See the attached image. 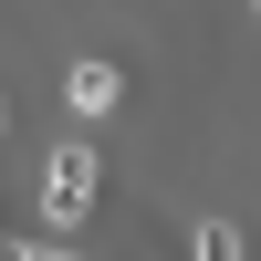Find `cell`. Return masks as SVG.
Instances as JSON below:
<instances>
[{
    "mask_svg": "<svg viewBox=\"0 0 261 261\" xmlns=\"http://www.w3.org/2000/svg\"><path fill=\"white\" fill-rule=\"evenodd\" d=\"M94 188H105V157H94V146H63L53 178H42V209H53V220H84V209H94Z\"/></svg>",
    "mask_w": 261,
    "mask_h": 261,
    "instance_id": "6da1fadb",
    "label": "cell"
},
{
    "mask_svg": "<svg viewBox=\"0 0 261 261\" xmlns=\"http://www.w3.org/2000/svg\"><path fill=\"white\" fill-rule=\"evenodd\" d=\"M115 94H125L115 63H73V73H63V105H73V115H115Z\"/></svg>",
    "mask_w": 261,
    "mask_h": 261,
    "instance_id": "7a4b0ae2",
    "label": "cell"
},
{
    "mask_svg": "<svg viewBox=\"0 0 261 261\" xmlns=\"http://www.w3.org/2000/svg\"><path fill=\"white\" fill-rule=\"evenodd\" d=\"M199 261H241V230H199Z\"/></svg>",
    "mask_w": 261,
    "mask_h": 261,
    "instance_id": "3957f363",
    "label": "cell"
},
{
    "mask_svg": "<svg viewBox=\"0 0 261 261\" xmlns=\"http://www.w3.org/2000/svg\"><path fill=\"white\" fill-rule=\"evenodd\" d=\"M251 11H261V0H251Z\"/></svg>",
    "mask_w": 261,
    "mask_h": 261,
    "instance_id": "277c9868",
    "label": "cell"
}]
</instances>
